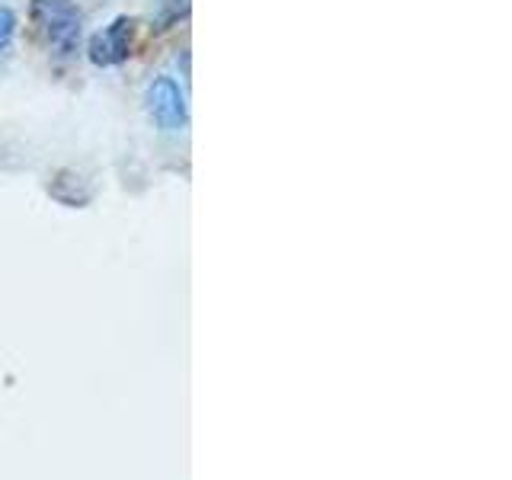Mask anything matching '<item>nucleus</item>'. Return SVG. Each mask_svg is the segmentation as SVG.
I'll return each mask as SVG.
<instances>
[{"mask_svg":"<svg viewBox=\"0 0 512 480\" xmlns=\"http://www.w3.org/2000/svg\"><path fill=\"white\" fill-rule=\"evenodd\" d=\"M29 23L61 58H71L84 36V13L74 0H29Z\"/></svg>","mask_w":512,"mask_h":480,"instance_id":"1","label":"nucleus"},{"mask_svg":"<svg viewBox=\"0 0 512 480\" xmlns=\"http://www.w3.org/2000/svg\"><path fill=\"white\" fill-rule=\"evenodd\" d=\"M144 109H148L157 132L176 135V132H186L189 128V96L180 87V80L170 74H157L148 84Z\"/></svg>","mask_w":512,"mask_h":480,"instance_id":"2","label":"nucleus"},{"mask_svg":"<svg viewBox=\"0 0 512 480\" xmlns=\"http://www.w3.org/2000/svg\"><path fill=\"white\" fill-rule=\"evenodd\" d=\"M135 42H138V20L135 16H116L109 26L93 32L87 55L96 68H119V64L132 58Z\"/></svg>","mask_w":512,"mask_h":480,"instance_id":"3","label":"nucleus"},{"mask_svg":"<svg viewBox=\"0 0 512 480\" xmlns=\"http://www.w3.org/2000/svg\"><path fill=\"white\" fill-rule=\"evenodd\" d=\"M48 196H55L68 208H84L93 202V183L77 170H58L55 180L48 183Z\"/></svg>","mask_w":512,"mask_h":480,"instance_id":"4","label":"nucleus"},{"mask_svg":"<svg viewBox=\"0 0 512 480\" xmlns=\"http://www.w3.org/2000/svg\"><path fill=\"white\" fill-rule=\"evenodd\" d=\"M189 16V0H160L157 7V16H154V29L164 32V29H173L180 26V20Z\"/></svg>","mask_w":512,"mask_h":480,"instance_id":"5","label":"nucleus"},{"mask_svg":"<svg viewBox=\"0 0 512 480\" xmlns=\"http://www.w3.org/2000/svg\"><path fill=\"white\" fill-rule=\"evenodd\" d=\"M16 36V13L10 7H0V52L13 42Z\"/></svg>","mask_w":512,"mask_h":480,"instance_id":"6","label":"nucleus"}]
</instances>
